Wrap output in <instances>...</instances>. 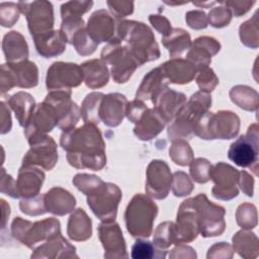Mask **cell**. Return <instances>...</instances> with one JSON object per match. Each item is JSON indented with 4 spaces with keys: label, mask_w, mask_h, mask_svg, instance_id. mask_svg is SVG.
<instances>
[{
    "label": "cell",
    "mask_w": 259,
    "mask_h": 259,
    "mask_svg": "<svg viewBox=\"0 0 259 259\" xmlns=\"http://www.w3.org/2000/svg\"><path fill=\"white\" fill-rule=\"evenodd\" d=\"M232 18V12L227 7H215L213 8L208 16H207V22L210 23L213 27H223L229 24Z\"/></svg>",
    "instance_id": "cell-49"
},
{
    "label": "cell",
    "mask_w": 259,
    "mask_h": 259,
    "mask_svg": "<svg viewBox=\"0 0 259 259\" xmlns=\"http://www.w3.org/2000/svg\"><path fill=\"white\" fill-rule=\"evenodd\" d=\"M93 5L92 1H70L61 6V15L63 17H81Z\"/></svg>",
    "instance_id": "cell-46"
},
{
    "label": "cell",
    "mask_w": 259,
    "mask_h": 259,
    "mask_svg": "<svg viewBox=\"0 0 259 259\" xmlns=\"http://www.w3.org/2000/svg\"><path fill=\"white\" fill-rule=\"evenodd\" d=\"M30 149L23 157L22 165L40 166L52 170L58 161V150L52 137L46 135L29 143Z\"/></svg>",
    "instance_id": "cell-16"
},
{
    "label": "cell",
    "mask_w": 259,
    "mask_h": 259,
    "mask_svg": "<svg viewBox=\"0 0 259 259\" xmlns=\"http://www.w3.org/2000/svg\"><path fill=\"white\" fill-rule=\"evenodd\" d=\"M1 203H2V230H4L5 221L7 220V218L9 217V213H10V207L4 199H1Z\"/></svg>",
    "instance_id": "cell-57"
},
{
    "label": "cell",
    "mask_w": 259,
    "mask_h": 259,
    "mask_svg": "<svg viewBox=\"0 0 259 259\" xmlns=\"http://www.w3.org/2000/svg\"><path fill=\"white\" fill-rule=\"evenodd\" d=\"M152 102L166 122H170L176 117L185 104L186 96L181 92L165 87L152 99Z\"/></svg>",
    "instance_id": "cell-21"
},
{
    "label": "cell",
    "mask_w": 259,
    "mask_h": 259,
    "mask_svg": "<svg viewBox=\"0 0 259 259\" xmlns=\"http://www.w3.org/2000/svg\"><path fill=\"white\" fill-rule=\"evenodd\" d=\"M31 258H62V257H78L76 249L71 245L62 234H58L48 241L39 245L33 250Z\"/></svg>",
    "instance_id": "cell-25"
},
{
    "label": "cell",
    "mask_w": 259,
    "mask_h": 259,
    "mask_svg": "<svg viewBox=\"0 0 259 259\" xmlns=\"http://www.w3.org/2000/svg\"><path fill=\"white\" fill-rule=\"evenodd\" d=\"M99 239L104 248L105 258L127 257L125 242L119 226L114 222H102L98 227Z\"/></svg>",
    "instance_id": "cell-18"
},
{
    "label": "cell",
    "mask_w": 259,
    "mask_h": 259,
    "mask_svg": "<svg viewBox=\"0 0 259 259\" xmlns=\"http://www.w3.org/2000/svg\"><path fill=\"white\" fill-rule=\"evenodd\" d=\"M240 119L232 111H206L194 126L193 134L200 139H232L237 136Z\"/></svg>",
    "instance_id": "cell-6"
},
{
    "label": "cell",
    "mask_w": 259,
    "mask_h": 259,
    "mask_svg": "<svg viewBox=\"0 0 259 259\" xmlns=\"http://www.w3.org/2000/svg\"><path fill=\"white\" fill-rule=\"evenodd\" d=\"M47 211L57 215H65L71 212L76 204L75 197L66 189L53 187L44 196Z\"/></svg>",
    "instance_id": "cell-28"
},
{
    "label": "cell",
    "mask_w": 259,
    "mask_h": 259,
    "mask_svg": "<svg viewBox=\"0 0 259 259\" xmlns=\"http://www.w3.org/2000/svg\"><path fill=\"white\" fill-rule=\"evenodd\" d=\"M172 174L165 161L153 160L147 169V193L156 199L165 198L172 185Z\"/></svg>",
    "instance_id": "cell-17"
},
{
    "label": "cell",
    "mask_w": 259,
    "mask_h": 259,
    "mask_svg": "<svg viewBox=\"0 0 259 259\" xmlns=\"http://www.w3.org/2000/svg\"><path fill=\"white\" fill-rule=\"evenodd\" d=\"M258 125L257 123H253L249 126L245 135H242L231 144L228 151V157L231 161L240 167L253 170L255 175H257L258 167Z\"/></svg>",
    "instance_id": "cell-10"
},
{
    "label": "cell",
    "mask_w": 259,
    "mask_h": 259,
    "mask_svg": "<svg viewBox=\"0 0 259 259\" xmlns=\"http://www.w3.org/2000/svg\"><path fill=\"white\" fill-rule=\"evenodd\" d=\"M87 203L93 213L102 222H112L116 218L121 191L113 183L97 181L85 194Z\"/></svg>",
    "instance_id": "cell-7"
},
{
    "label": "cell",
    "mask_w": 259,
    "mask_h": 259,
    "mask_svg": "<svg viewBox=\"0 0 259 259\" xmlns=\"http://www.w3.org/2000/svg\"><path fill=\"white\" fill-rule=\"evenodd\" d=\"M166 120L155 108H147L136 121L134 134L142 141H150L165 127Z\"/></svg>",
    "instance_id": "cell-24"
},
{
    "label": "cell",
    "mask_w": 259,
    "mask_h": 259,
    "mask_svg": "<svg viewBox=\"0 0 259 259\" xmlns=\"http://www.w3.org/2000/svg\"><path fill=\"white\" fill-rule=\"evenodd\" d=\"M258 21H257V12L254 16L242 23L240 26V37L241 41L249 47L256 49L258 47Z\"/></svg>",
    "instance_id": "cell-40"
},
{
    "label": "cell",
    "mask_w": 259,
    "mask_h": 259,
    "mask_svg": "<svg viewBox=\"0 0 259 259\" xmlns=\"http://www.w3.org/2000/svg\"><path fill=\"white\" fill-rule=\"evenodd\" d=\"M37 67L34 63L24 60L18 63H7L1 66V93L12 87L29 88L37 85Z\"/></svg>",
    "instance_id": "cell-11"
},
{
    "label": "cell",
    "mask_w": 259,
    "mask_h": 259,
    "mask_svg": "<svg viewBox=\"0 0 259 259\" xmlns=\"http://www.w3.org/2000/svg\"><path fill=\"white\" fill-rule=\"evenodd\" d=\"M236 218L239 226L245 230H250L257 224L256 207L250 203H243L238 207Z\"/></svg>",
    "instance_id": "cell-43"
},
{
    "label": "cell",
    "mask_w": 259,
    "mask_h": 259,
    "mask_svg": "<svg viewBox=\"0 0 259 259\" xmlns=\"http://www.w3.org/2000/svg\"><path fill=\"white\" fill-rule=\"evenodd\" d=\"M253 184L254 180L252 179V177L246 171H240L238 185L248 196L253 195Z\"/></svg>",
    "instance_id": "cell-56"
},
{
    "label": "cell",
    "mask_w": 259,
    "mask_h": 259,
    "mask_svg": "<svg viewBox=\"0 0 259 259\" xmlns=\"http://www.w3.org/2000/svg\"><path fill=\"white\" fill-rule=\"evenodd\" d=\"M158 212V206L147 195L138 193L128 202L124 222L127 232L136 238H148L153 231V223Z\"/></svg>",
    "instance_id": "cell-4"
},
{
    "label": "cell",
    "mask_w": 259,
    "mask_h": 259,
    "mask_svg": "<svg viewBox=\"0 0 259 259\" xmlns=\"http://www.w3.org/2000/svg\"><path fill=\"white\" fill-rule=\"evenodd\" d=\"M173 225L172 222H165L160 224L154 232V245L164 250L173 244Z\"/></svg>",
    "instance_id": "cell-42"
},
{
    "label": "cell",
    "mask_w": 259,
    "mask_h": 259,
    "mask_svg": "<svg viewBox=\"0 0 259 259\" xmlns=\"http://www.w3.org/2000/svg\"><path fill=\"white\" fill-rule=\"evenodd\" d=\"M192 204L201 236L205 238L220 236L225 231V208L223 206L210 202L204 193L193 197Z\"/></svg>",
    "instance_id": "cell-9"
},
{
    "label": "cell",
    "mask_w": 259,
    "mask_h": 259,
    "mask_svg": "<svg viewBox=\"0 0 259 259\" xmlns=\"http://www.w3.org/2000/svg\"><path fill=\"white\" fill-rule=\"evenodd\" d=\"M197 73L198 76L196 78V83L200 88V91L208 93L209 91L213 90V88L219 83V80L214 75L213 71L207 67L205 69L198 71Z\"/></svg>",
    "instance_id": "cell-50"
},
{
    "label": "cell",
    "mask_w": 259,
    "mask_h": 259,
    "mask_svg": "<svg viewBox=\"0 0 259 259\" xmlns=\"http://www.w3.org/2000/svg\"><path fill=\"white\" fill-rule=\"evenodd\" d=\"M32 37L34 39L37 53L44 58H53L59 56L66 50L67 39L60 29L50 30Z\"/></svg>",
    "instance_id": "cell-27"
},
{
    "label": "cell",
    "mask_w": 259,
    "mask_h": 259,
    "mask_svg": "<svg viewBox=\"0 0 259 259\" xmlns=\"http://www.w3.org/2000/svg\"><path fill=\"white\" fill-rule=\"evenodd\" d=\"M168 80L165 77V74L162 70V67L159 66L151 70L143 79L137 93L136 97L140 100L153 99L162 89L167 87Z\"/></svg>",
    "instance_id": "cell-29"
},
{
    "label": "cell",
    "mask_w": 259,
    "mask_h": 259,
    "mask_svg": "<svg viewBox=\"0 0 259 259\" xmlns=\"http://www.w3.org/2000/svg\"><path fill=\"white\" fill-rule=\"evenodd\" d=\"M84 80L80 66L74 63L55 62L48 69L46 84L48 90H71Z\"/></svg>",
    "instance_id": "cell-14"
},
{
    "label": "cell",
    "mask_w": 259,
    "mask_h": 259,
    "mask_svg": "<svg viewBox=\"0 0 259 259\" xmlns=\"http://www.w3.org/2000/svg\"><path fill=\"white\" fill-rule=\"evenodd\" d=\"M67 234L74 241H85L92 235L91 220L84 209H76L69 218Z\"/></svg>",
    "instance_id": "cell-32"
},
{
    "label": "cell",
    "mask_w": 259,
    "mask_h": 259,
    "mask_svg": "<svg viewBox=\"0 0 259 259\" xmlns=\"http://www.w3.org/2000/svg\"><path fill=\"white\" fill-rule=\"evenodd\" d=\"M240 172L226 163H218L211 166L209 179L214 182L212 195L222 200H230L238 195V180Z\"/></svg>",
    "instance_id": "cell-15"
},
{
    "label": "cell",
    "mask_w": 259,
    "mask_h": 259,
    "mask_svg": "<svg viewBox=\"0 0 259 259\" xmlns=\"http://www.w3.org/2000/svg\"><path fill=\"white\" fill-rule=\"evenodd\" d=\"M162 251L158 249L154 243H151L146 240L138 239L132 247L131 256L134 259H150V258H164L166 254H162Z\"/></svg>",
    "instance_id": "cell-38"
},
{
    "label": "cell",
    "mask_w": 259,
    "mask_h": 259,
    "mask_svg": "<svg viewBox=\"0 0 259 259\" xmlns=\"http://www.w3.org/2000/svg\"><path fill=\"white\" fill-rule=\"evenodd\" d=\"M168 82L174 84L189 83L198 72L196 66L188 60L174 58L161 65Z\"/></svg>",
    "instance_id": "cell-26"
},
{
    "label": "cell",
    "mask_w": 259,
    "mask_h": 259,
    "mask_svg": "<svg viewBox=\"0 0 259 259\" xmlns=\"http://www.w3.org/2000/svg\"><path fill=\"white\" fill-rule=\"evenodd\" d=\"M220 42L209 36H200L196 38L187 52V60L193 63L200 71L208 67L211 57L220 51Z\"/></svg>",
    "instance_id": "cell-22"
},
{
    "label": "cell",
    "mask_w": 259,
    "mask_h": 259,
    "mask_svg": "<svg viewBox=\"0 0 259 259\" xmlns=\"http://www.w3.org/2000/svg\"><path fill=\"white\" fill-rule=\"evenodd\" d=\"M186 22L194 29L205 28L207 26V16L200 10L189 11L186 13Z\"/></svg>",
    "instance_id": "cell-51"
},
{
    "label": "cell",
    "mask_w": 259,
    "mask_h": 259,
    "mask_svg": "<svg viewBox=\"0 0 259 259\" xmlns=\"http://www.w3.org/2000/svg\"><path fill=\"white\" fill-rule=\"evenodd\" d=\"M171 159L180 166H187L193 160L192 150L188 143L182 139L173 141V144L169 150Z\"/></svg>",
    "instance_id": "cell-39"
},
{
    "label": "cell",
    "mask_w": 259,
    "mask_h": 259,
    "mask_svg": "<svg viewBox=\"0 0 259 259\" xmlns=\"http://www.w3.org/2000/svg\"><path fill=\"white\" fill-rule=\"evenodd\" d=\"M116 37L125 42V47L139 65L157 60L160 57L158 44L152 29L143 22L122 20L116 26Z\"/></svg>",
    "instance_id": "cell-2"
},
{
    "label": "cell",
    "mask_w": 259,
    "mask_h": 259,
    "mask_svg": "<svg viewBox=\"0 0 259 259\" xmlns=\"http://www.w3.org/2000/svg\"><path fill=\"white\" fill-rule=\"evenodd\" d=\"M45 101L49 102L58 116V127L63 132L73 130L80 118V109L71 100V90H52Z\"/></svg>",
    "instance_id": "cell-13"
},
{
    "label": "cell",
    "mask_w": 259,
    "mask_h": 259,
    "mask_svg": "<svg viewBox=\"0 0 259 259\" xmlns=\"http://www.w3.org/2000/svg\"><path fill=\"white\" fill-rule=\"evenodd\" d=\"M254 3L255 2H250V1H248V2L233 1V2H224L223 4H225L227 6V8H229L230 11L235 14V16H240V15L246 13Z\"/></svg>",
    "instance_id": "cell-55"
},
{
    "label": "cell",
    "mask_w": 259,
    "mask_h": 259,
    "mask_svg": "<svg viewBox=\"0 0 259 259\" xmlns=\"http://www.w3.org/2000/svg\"><path fill=\"white\" fill-rule=\"evenodd\" d=\"M149 20L150 22L153 24V26L160 32L163 34V36L167 35L171 30V23L169 22V20L162 16V15H158V14H155V15H150L149 17Z\"/></svg>",
    "instance_id": "cell-54"
},
{
    "label": "cell",
    "mask_w": 259,
    "mask_h": 259,
    "mask_svg": "<svg viewBox=\"0 0 259 259\" xmlns=\"http://www.w3.org/2000/svg\"><path fill=\"white\" fill-rule=\"evenodd\" d=\"M104 94L101 92H92L86 95L82 102L80 113L84 123H98L100 121L99 117V107Z\"/></svg>",
    "instance_id": "cell-36"
},
{
    "label": "cell",
    "mask_w": 259,
    "mask_h": 259,
    "mask_svg": "<svg viewBox=\"0 0 259 259\" xmlns=\"http://www.w3.org/2000/svg\"><path fill=\"white\" fill-rule=\"evenodd\" d=\"M230 96L233 102L240 107L247 110L257 109L258 106V94L252 88L247 86H236L230 91Z\"/></svg>",
    "instance_id": "cell-37"
},
{
    "label": "cell",
    "mask_w": 259,
    "mask_h": 259,
    "mask_svg": "<svg viewBox=\"0 0 259 259\" xmlns=\"http://www.w3.org/2000/svg\"><path fill=\"white\" fill-rule=\"evenodd\" d=\"M190 165V175L192 179L198 183H205L209 180V172L211 164L203 158L192 160Z\"/></svg>",
    "instance_id": "cell-44"
},
{
    "label": "cell",
    "mask_w": 259,
    "mask_h": 259,
    "mask_svg": "<svg viewBox=\"0 0 259 259\" xmlns=\"http://www.w3.org/2000/svg\"><path fill=\"white\" fill-rule=\"evenodd\" d=\"M1 192L7 193V195L13 198H19L16 189V181L13 180L10 175L6 174L5 169H2L1 172Z\"/></svg>",
    "instance_id": "cell-53"
},
{
    "label": "cell",
    "mask_w": 259,
    "mask_h": 259,
    "mask_svg": "<svg viewBox=\"0 0 259 259\" xmlns=\"http://www.w3.org/2000/svg\"><path fill=\"white\" fill-rule=\"evenodd\" d=\"M45 180V173L33 166L22 165L18 171L16 189L19 197L31 198L38 195Z\"/></svg>",
    "instance_id": "cell-23"
},
{
    "label": "cell",
    "mask_w": 259,
    "mask_h": 259,
    "mask_svg": "<svg viewBox=\"0 0 259 259\" xmlns=\"http://www.w3.org/2000/svg\"><path fill=\"white\" fill-rule=\"evenodd\" d=\"M8 105L15 112V116L21 126H25L35 108L33 97L26 92H17L9 97Z\"/></svg>",
    "instance_id": "cell-33"
},
{
    "label": "cell",
    "mask_w": 259,
    "mask_h": 259,
    "mask_svg": "<svg viewBox=\"0 0 259 259\" xmlns=\"http://www.w3.org/2000/svg\"><path fill=\"white\" fill-rule=\"evenodd\" d=\"M234 249L240 256L249 258L257 256L258 241L255 234L247 231H240L233 237Z\"/></svg>",
    "instance_id": "cell-35"
},
{
    "label": "cell",
    "mask_w": 259,
    "mask_h": 259,
    "mask_svg": "<svg viewBox=\"0 0 259 259\" xmlns=\"http://www.w3.org/2000/svg\"><path fill=\"white\" fill-rule=\"evenodd\" d=\"M44 196L36 195L31 198H22L19 203L21 211L28 215H39L47 212Z\"/></svg>",
    "instance_id": "cell-45"
},
{
    "label": "cell",
    "mask_w": 259,
    "mask_h": 259,
    "mask_svg": "<svg viewBox=\"0 0 259 259\" xmlns=\"http://www.w3.org/2000/svg\"><path fill=\"white\" fill-rule=\"evenodd\" d=\"M86 29L92 39L97 44L112 41L116 38L114 19L104 9L97 10L90 16Z\"/></svg>",
    "instance_id": "cell-19"
},
{
    "label": "cell",
    "mask_w": 259,
    "mask_h": 259,
    "mask_svg": "<svg viewBox=\"0 0 259 259\" xmlns=\"http://www.w3.org/2000/svg\"><path fill=\"white\" fill-rule=\"evenodd\" d=\"M80 67L82 69L84 82L87 87L96 89L103 87L108 83V69L101 59H94L84 62Z\"/></svg>",
    "instance_id": "cell-30"
},
{
    "label": "cell",
    "mask_w": 259,
    "mask_h": 259,
    "mask_svg": "<svg viewBox=\"0 0 259 259\" xmlns=\"http://www.w3.org/2000/svg\"><path fill=\"white\" fill-rule=\"evenodd\" d=\"M127 100L120 93L104 95L99 107V117L107 126H117L125 115Z\"/></svg>",
    "instance_id": "cell-20"
},
{
    "label": "cell",
    "mask_w": 259,
    "mask_h": 259,
    "mask_svg": "<svg viewBox=\"0 0 259 259\" xmlns=\"http://www.w3.org/2000/svg\"><path fill=\"white\" fill-rule=\"evenodd\" d=\"M17 5L20 12L26 16L31 36L53 30L54 11L51 2H18Z\"/></svg>",
    "instance_id": "cell-12"
},
{
    "label": "cell",
    "mask_w": 259,
    "mask_h": 259,
    "mask_svg": "<svg viewBox=\"0 0 259 259\" xmlns=\"http://www.w3.org/2000/svg\"><path fill=\"white\" fill-rule=\"evenodd\" d=\"M60 144L67 151L70 165L78 169L101 170L106 164L105 143L99 128L94 123L63 132Z\"/></svg>",
    "instance_id": "cell-1"
},
{
    "label": "cell",
    "mask_w": 259,
    "mask_h": 259,
    "mask_svg": "<svg viewBox=\"0 0 259 259\" xmlns=\"http://www.w3.org/2000/svg\"><path fill=\"white\" fill-rule=\"evenodd\" d=\"M210 104L211 97L209 93L203 91L194 93L190 99L185 102L179 113L172 120L173 122L169 125V139L175 141L182 138H189L197 121L208 111Z\"/></svg>",
    "instance_id": "cell-3"
},
{
    "label": "cell",
    "mask_w": 259,
    "mask_h": 259,
    "mask_svg": "<svg viewBox=\"0 0 259 259\" xmlns=\"http://www.w3.org/2000/svg\"><path fill=\"white\" fill-rule=\"evenodd\" d=\"M2 48L8 63H18L28 57L25 38L18 31H10L3 37Z\"/></svg>",
    "instance_id": "cell-31"
},
{
    "label": "cell",
    "mask_w": 259,
    "mask_h": 259,
    "mask_svg": "<svg viewBox=\"0 0 259 259\" xmlns=\"http://www.w3.org/2000/svg\"><path fill=\"white\" fill-rule=\"evenodd\" d=\"M72 45L75 47L77 53L82 56L91 55L98 46V44L89 35L85 27H82L74 34Z\"/></svg>",
    "instance_id": "cell-41"
},
{
    "label": "cell",
    "mask_w": 259,
    "mask_h": 259,
    "mask_svg": "<svg viewBox=\"0 0 259 259\" xmlns=\"http://www.w3.org/2000/svg\"><path fill=\"white\" fill-rule=\"evenodd\" d=\"M101 60L110 67V73L116 83H124L140 66L125 46L116 37L101 51Z\"/></svg>",
    "instance_id": "cell-8"
},
{
    "label": "cell",
    "mask_w": 259,
    "mask_h": 259,
    "mask_svg": "<svg viewBox=\"0 0 259 259\" xmlns=\"http://www.w3.org/2000/svg\"><path fill=\"white\" fill-rule=\"evenodd\" d=\"M193 189V184L186 173L182 171L175 172L172 179V191L175 196H184Z\"/></svg>",
    "instance_id": "cell-47"
},
{
    "label": "cell",
    "mask_w": 259,
    "mask_h": 259,
    "mask_svg": "<svg viewBox=\"0 0 259 259\" xmlns=\"http://www.w3.org/2000/svg\"><path fill=\"white\" fill-rule=\"evenodd\" d=\"M0 16L1 25L4 27L12 26L19 17V8L14 3H1L0 5Z\"/></svg>",
    "instance_id": "cell-48"
},
{
    "label": "cell",
    "mask_w": 259,
    "mask_h": 259,
    "mask_svg": "<svg viewBox=\"0 0 259 259\" xmlns=\"http://www.w3.org/2000/svg\"><path fill=\"white\" fill-rule=\"evenodd\" d=\"M60 233V222L54 218L45 219L35 223L25 221L21 218H15L11 225L12 237L32 250Z\"/></svg>",
    "instance_id": "cell-5"
},
{
    "label": "cell",
    "mask_w": 259,
    "mask_h": 259,
    "mask_svg": "<svg viewBox=\"0 0 259 259\" xmlns=\"http://www.w3.org/2000/svg\"><path fill=\"white\" fill-rule=\"evenodd\" d=\"M190 40L189 33L182 28H173L162 38V42L169 51L172 59L180 57L185 51H187L191 46Z\"/></svg>",
    "instance_id": "cell-34"
},
{
    "label": "cell",
    "mask_w": 259,
    "mask_h": 259,
    "mask_svg": "<svg viewBox=\"0 0 259 259\" xmlns=\"http://www.w3.org/2000/svg\"><path fill=\"white\" fill-rule=\"evenodd\" d=\"M107 5L110 11L118 18L124 17L134 10V3L133 2H124V1H108Z\"/></svg>",
    "instance_id": "cell-52"
}]
</instances>
